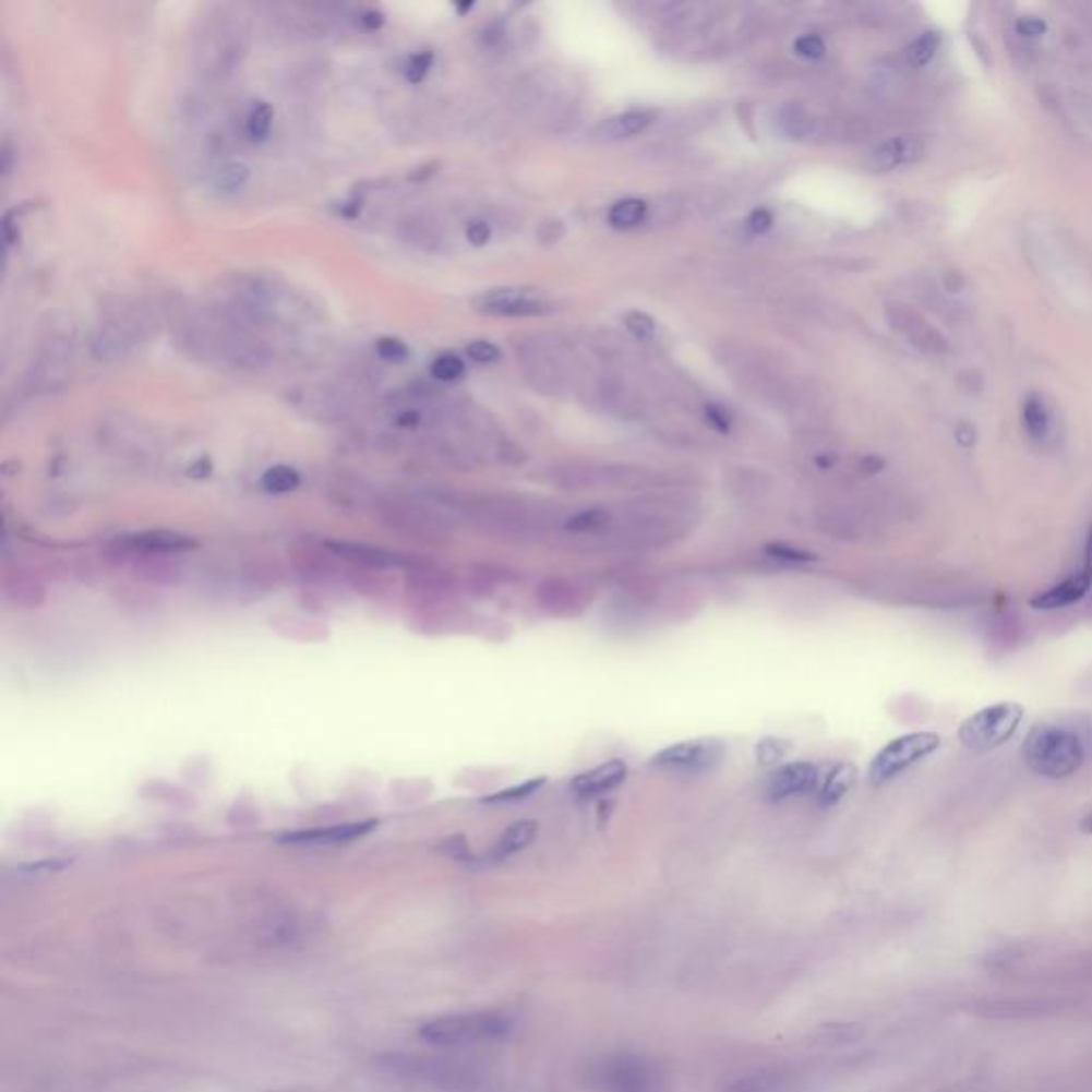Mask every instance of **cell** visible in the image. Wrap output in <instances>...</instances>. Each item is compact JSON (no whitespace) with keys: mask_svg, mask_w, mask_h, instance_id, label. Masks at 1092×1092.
<instances>
[{"mask_svg":"<svg viewBox=\"0 0 1092 1092\" xmlns=\"http://www.w3.org/2000/svg\"><path fill=\"white\" fill-rule=\"evenodd\" d=\"M176 344L187 357L225 372H261L272 361L265 339L225 305L187 310L176 323Z\"/></svg>","mask_w":1092,"mask_h":1092,"instance_id":"cell-1","label":"cell"},{"mask_svg":"<svg viewBox=\"0 0 1092 1092\" xmlns=\"http://www.w3.org/2000/svg\"><path fill=\"white\" fill-rule=\"evenodd\" d=\"M248 26L238 13L229 9H216L209 13L194 44V64L205 80H227L236 75L248 53Z\"/></svg>","mask_w":1092,"mask_h":1092,"instance_id":"cell-2","label":"cell"},{"mask_svg":"<svg viewBox=\"0 0 1092 1092\" xmlns=\"http://www.w3.org/2000/svg\"><path fill=\"white\" fill-rule=\"evenodd\" d=\"M1022 758L1044 779H1069L1087 760V747L1080 734L1067 725L1037 723L1024 739Z\"/></svg>","mask_w":1092,"mask_h":1092,"instance_id":"cell-3","label":"cell"},{"mask_svg":"<svg viewBox=\"0 0 1092 1092\" xmlns=\"http://www.w3.org/2000/svg\"><path fill=\"white\" fill-rule=\"evenodd\" d=\"M511 1029L513 1020L500 1011H470L433 1018L419 1035L433 1045H472L504 1040Z\"/></svg>","mask_w":1092,"mask_h":1092,"instance_id":"cell-4","label":"cell"},{"mask_svg":"<svg viewBox=\"0 0 1092 1092\" xmlns=\"http://www.w3.org/2000/svg\"><path fill=\"white\" fill-rule=\"evenodd\" d=\"M589 1084L600 1092H662L658 1067L634 1052H617L591 1060Z\"/></svg>","mask_w":1092,"mask_h":1092,"instance_id":"cell-5","label":"cell"},{"mask_svg":"<svg viewBox=\"0 0 1092 1092\" xmlns=\"http://www.w3.org/2000/svg\"><path fill=\"white\" fill-rule=\"evenodd\" d=\"M1024 719V707L1018 703H995L969 715L960 728L958 739L969 752L986 754L1003 747L1018 732Z\"/></svg>","mask_w":1092,"mask_h":1092,"instance_id":"cell-6","label":"cell"},{"mask_svg":"<svg viewBox=\"0 0 1092 1092\" xmlns=\"http://www.w3.org/2000/svg\"><path fill=\"white\" fill-rule=\"evenodd\" d=\"M941 747V736L935 732H909L890 741L877 752L868 766V781L886 785L901 777L911 766L931 758Z\"/></svg>","mask_w":1092,"mask_h":1092,"instance_id":"cell-7","label":"cell"},{"mask_svg":"<svg viewBox=\"0 0 1092 1092\" xmlns=\"http://www.w3.org/2000/svg\"><path fill=\"white\" fill-rule=\"evenodd\" d=\"M98 440L111 455L133 464H147L158 455V440L154 431L143 428L137 419L127 415L107 417L98 428Z\"/></svg>","mask_w":1092,"mask_h":1092,"instance_id":"cell-8","label":"cell"},{"mask_svg":"<svg viewBox=\"0 0 1092 1092\" xmlns=\"http://www.w3.org/2000/svg\"><path fill=\"white\" fill-rule=\"evenodd\" d=\"M145 337V321L133 310H122L103 321L91 339V352L100 363L127 359Z\"/></svg>","mask_w":1092,"mask_h":1092,"instance_id":"cell-9","label":"cell"},{"mask_svg":"<svg viewBox=\"0 0 1092 1092\" xmlns=\"http://www.w3.org/2000/svg\"><path fill=\"white\" fill-rule=\"evenodd\" d=\"M725 756L723 741L715 736L689 739L668 745L653 756V764L679 775H703L712 770Z\"/></svg>","mask_w":1092,"mask_h":1092,"instance_id":"cell-10","label":"cell"},{"mask_svg":"<svg viewBox=\"0 0 1092 1092\" xmlns=\"http://www.w3.org/2000/svg\"><path fill=\"white\" fill-rule=\"evenodd\" d=\"M374 511L382 523L408 533H433L442 527V519L435 515V511H431L425 502L412 497H379L374 502Z\"/></svg>","mask_w":1092,"mask_h":1092,"instance_id":"cell-11","label":"cell"},{"mask_svg":"<svg viewBox=\"0 0 1092 1092\" xmlns=\"http://www.w3.org/2000/svg\"><path fill=\"white\" fill-rule=\"evenodd\" d=\"M73 370V344L67 335L53 333L35 363L31 386L39 393H53L67 386Z\"/></svg>","mask_w":1092,"mask_h":1092,"instance_id":"cell-12","label":"cell"},{"mask_svg":"<svg viewBox=\"0 0 1092 1092\" xmlns=\"http://www.w3.org/2000/svg\"><path fill=\"white\" fill-rule=\"evenodd\" d=\"M475 310L489 316H542L553 305L529 288H493L476 297Z\"/></svg>","mask_w":1092,"mask_h":1092,"instance_id":"cell-13","label":"cell"},{"mask_svg":"<svg viewBox=\"0 0 1092 1092\" xmlns=\"http://www.w3.org/2000/svg\"><path fill=\"white\" fill-rule=\"evenodd\" d=\"M1054 1011H1058L1056 1000L1035 997L984 998L971 1007V1013L984 1020H1037Z\"/></svg>","mask_w":1092,"mask_h":1092,"instance_id":"cell-14","label":"cell"},{"mask_svg":"<svg viewBox=\"0 0 1092 1092\" xmlns=\"http://www.w3.org/2000/svg\"><path fill=\"white\" fill-rule=\"evenodd\" d=\"M819 768L811 761H788L775 768L764 781V796L772 803L805 794L817 788Z\"/></svg>","mask_w":1092,"mask_h":1092,"instance_id":"cell-15","label":"cell"},{"mask_svg":"<svg viewBox=\"0 0 1092 1092\" xmlns=\"http://www.w3.org/2000/svg\"><path fill=\"white\" fill-rule=\"evenodd\" d=\"M116 547L127 553H142V555H178L184 551L194 549V540L191 536L169 531V529H154V531H142L133 536H122L116 540Z\"/></svg>","mask_w":1092,"mask_h":1092,"instance_id":"cell-16","label":"cell"},{"mask_svg":"<svg viewBox=\"0 0 1092 1092\" xmlns=\"http://www.w3.org/2000/svg\"><path fill=\"white\" fill-rule=\"evenodd\" d=\"M292 404L319 423H337L346 417V404L327 386H301L290 395Z\"/></svg>","mask_w":1092,"mask_h":1092,"instance_id":"cell-17","label":"cell"},{"mask_svg":"<svg viewBox=\"0 0 1092 1092\" xmlns=\"http://www.w3.org/2000/svg\"><path fill=\"white\" fill-rule=\"evenodd\" d=\"M1092 587V568H1087L1082 564V568L1067 576L1065 580L1052 585L1049 589H1045L1042 593H1037L1033 600H1031V607L1037 609V611H1056V609H1067L1076 602H1080Z\"/></svg>","mask_w":1092,"mask_h":1092,"instance_id":"cell-18","label":"cell"},{"mask_svg":"<svg viewBox=\"0 0 1092 1092\" xmlns=\"http://www.w3.org/2000/svg\"><path fill=\"white\" fill-rule=\"evenodd\" d=\"M627 777V764L623 760H609L591 770H585L572 779V790L580 799H596L613 792Z\"/></svg>","mask_w":1092,"mask_h":1092,"instance_id":"cell-19","label":"cell"},{"mask_svg":"<svg viewBox=\"0 0 1092 1092\" xmlns=\"http://www.w3.org/2000/svg\"><path fill=\"white\" fill-rule=\"evenodd\" d=\"M922 156H924V143L917 137H895L871 152L868 167L873 171H892L897 167L922 160Z\"/></svg>","mask_w":1092,"mask_h":1092,"instance_id":"cell-20","label":"cell"},{"mask_svg":"<svg viewBox=\"0 0 1092 1092\" xmlns=\"http://www.w3.org/2000/svg\"><path fill=\"white\" fill-rule=\"evenodd\" d=\"M374 828V821H361V824H339V826H327V828H314V830H301L286 835L280 841L292 843V845H337V843H348L355 841L363 835H368Z\"/></svg>","mask_w":1092,"mask_h":1092,"instance_id":"cell-21","label":"cell"},{"mask_svg":"<svg viewBox=\"0 0 1092 1092\" xmlns=\"http://www.w3.org/2000/svg\"><path fill=\"white\" fill-rule=\"evenodd\" d=\"M799 1091V1080L796 1073L790 1069L772 1067V1069H758L752 1073H745L743 1078L734 1080L725 1092H796Z\"/></svg>","mask_w":1092,"mask_h":1092,"instance_id":"cell-22","label":"cell"},{"mask_svg":"<svg viewBox=\"0 0 1092 1092\" xmlns=\"http://www.w3.org/2000/svg\"><path fill=\"white\" fill-rule=\"evenodd\" d=\"M656 118H658V113L653 109L625 111V113H619V116L604 120L593 131V137L598 142H621V140H627V137L643 133L647 127L653 124Z\"/></svg>","mask_w":1092,"mask_h":1092,"instance_id":"cell-23","label":"cell"},{"mask_svg":"<svg viewBox=\"0 0 1092 1092\" xmlns=\"http://www.w3.org/2000/svg\"><path fill=\"white\" fill-rule=\"evenodd\" d=\"M855 777H857V770H855L854 764H850V761L835 764L826 775H819V781H817V788H815L817 805L819 807H832V805H837L854 788Z\"/></svg>","mask_w":1092,"mask_h":1092,"instance_id":"cell-24","label":"cell"},{"mask_svg":"<svg viewBox=\"0 0 1092 1092\" xmlns=\"http://www.w3.org/2000/svg\"><path fill=\"white\" fill-rule=\"evenodd\" d=\"M329 549L337 557H344L352 564H361L368 568H397L401 566V555L386 551L381 547L363 544V542H329Z\"/></svg>","mask_w":1092,"mask_h":1092,"instance_id":"cell-25","label":"cell"},{"mask_svg":"<svg viewBox=\"0 0 1092 1092\" xmlns=\"http://www.w3.org/2000/svg\"><path fill=\"white\" fill-rule=\"evenodd\" d=\"M538 828L540 826L536 819H519V821L511 824L495 841V845L491 850V860L502 862V860H508L513 855L521 854L523 850H527L533 843V839L538 837Z\"/></svg>","mask_w":1092,"mask_h":1092,"instance_id":"cell-26","label":"cell"},{"mask_svg":"<svg viewBox=\"0 0 1092 1092\" xmlns=\"http://www.w3.org/2000/svg\"><path fill=\"white\" fill-rule=\"evenodd\" d=\"M895 323H897V327H901L902 332L909 335L911 344L924 352L944 355L950 350L948 339L941 333L935 332L926 321H922L920 316H915L909 310H901V319H897Z\"/></svg>","mask_w":1092,"mask_h":1092,"instance_id":"cell-27","label":"cell"},{"mask_svg":"<svg viewBox=\"0 0 1092 1092\" xmlns=\"http://www.w3.org/2000/svg\"><path fill=\"white\" fill-rule=\"evenodd\" d=\"M399 238L404 239L406 243L419 248V250H425V252H435L437 245H440V233L437 229L433 227V223L425 218V216H410L406 218L401 225H399Z\"/></svg>","mask_w":1092,"mask_h":1092,"instance_id":"cell-28","label":"cell"},{"mask_svg":"<svg viewBox=\"0 0 1092 1092\" xmlns=\"http://www.w3.org/2000/svg\"><path fill=\"white\" fill-rule=\"evenodd\" d=\"M250 180V167L243 160H223L214 171H212V187L218 192H238L248 184Z\"/></svg>","mask_w":1092,"mask_h":1092,"instance_id":"cell-29","label":"cell"},{"mask_svg":"<svg viewBox=\"0 0 1092 1092\" xmlns=\"http://www.w3.org/2000/svg\"><path fill=\"white\" fill-rule=\"evenodd\" d=\"M647 209L649 205L640 199H623L615 203L609 212V225L615 227L619 231H625V229H634L638 227L645 218H647Z\"/></svg>","mask_w":1092,"mask_h":1092,"instance_id":"cell-30","label":"cell"},{"mask_svg":"<svg viewBox=\"0 0 1092 1092\" xmlns=\"http://www.w3.org/2000/svg\"><path fill=\"white\" fill-rule=\"evenodd\" d=\"M274 127V109L265 100H256L245 116V135L252 142H265Z\"/></svg>","mask_w":1092,"mask_h":1092,"instance_id":"cell-31","label":"cell"},{"mask_svg":"<svg viewBox=\"0 0 1092 1092\" xmlns=\"http://www.w3.org/2000/svg\"><path fill=\"white\" fill-rule=\"evenodd\" d=\"M1022 423L1033 440H1044L1049 431V415L1040 397H1029L1022 408Z\"/></svg>","mask_w":1092,"mask_h":1092,"instance_id":"cell-32","label":"cell"},{"mask_svg":"<svg viewBox=\"0 0 1092 1092\" xmlns=\"http://www.w3.org/2000/svg\"><path fill=\"white\" fill-rule=\"evenodd\" d=\"M261 484L267 493H290L301 484V476L288 466H274L263 475Z\"/></svg>","mask_w":1092,"mask_h":1092,"instance_id":"cell-33","label":"cell"},{"mask_svg":"<svg viewBox=\"0 0 1092 1092\" xmlns=\"http://www.w3.org/2000/svg\"><path fill=\"white\" fill-rule=\"evenodd\" d=\"M792 754V745L783 739H775V736H766L761 739L760 743L756 745V760L764 768H772V766H779L781 761L788 760Z\"/></svg>","mask_w":1092,"mask_h":1092,"instance_id":"cell-34","label":"cell"},{"mask_svg":"<svg viewBox=\"0 0 1092 1092\" xmlns=\"http://www.w3.org/2000/svg\"><path fill=\"white\" fill-rule=\"evenodd\" d=\"M764 553L770 560H777L781 564H792V566H805V564L817 562L815 553L805 551V549H799V547H792V544H785V542H772V544H768L764 549Z\"/></svg>","mask_w":1092,"mask_h":1092,"instance_id":"cell-35","label":"cell"},{"mask_svg":"<svg viewBox=\"0 0 1092 1092\" xmlns=\"http://www.w3.org/2000/svg\"><path fill=\"white\" fill-rule=\"evenodd\" d=\"M547 783L544 777H536V779H527L523 781L519 785H513V788H506L489 799H484L487 803L491 805H502V803H519V801H525V799H531L533 794H538V790H542V785Z\"/></svg>","mask_w":1092,"mask_h":1092,"instance_id":"cell-36","label":"cell"},{"mask_svg":"<svg viewBox=\"0 0 1092 1092\" xmlns=\"http://www.w3.org/2000/svg\"><path fill=\"white\" fill-rule=\"evenodd\" d=\"M941 46V37L939 33H924L922 37H917L909 48H907V60L915 67H924L933 60V56L937 53V49Z\"/></svg>","mask_w":1092,"mask_h":1092,"instance_id":"cell-37","label":"cell"},{"mask_svg":"<svg viewBox=\"0 0 1092 1092\" xmlns=\"http://www.w3.org/2000/svg\"><path fill=\"white\" fill-rule=\"evenodd\" d=\"M429 372H431V376L435 381L455 382L464 376L466 365H464L461 357H457L453 352H446V355H440V357L433 359Z\"/></svg>","mask_w":1092,"mask_h":1092,"instance_id":"cell-38","label":"cell"},{"mask_svg":"<svg viewBox=\"0 0 1092 1092\" xmlns=\"http://www.w3.org/2000/svg\"><path fill=\"white\" fill-rule=\"evenodd\" d=\"M376 355L386 363H404L410 359V348L401 337L395 335H382L374 344Z\"/></svg>","mask_w":1092,"mask_h":1092,"instance_id":"cell-39","label":"cell"},{"mask_svg":"<svg viewBox=\"0 0 1092 1092\" xmlns=\"http://www.w3.org/2000/svg\"><path fill=\"white\" fill-rule=\"evenodd\" d=\"M607 525H609V515H607V511H600V508L576 513L566 523V527L576 533H596V531H602Z\"/></svg>","mask_w":1092,"mask_h":1092,"instance_id":"cell-40","label":"cell"},{"mask_svg":"<svg viewBox=\"0 0 1092 1092\" xmlns=\"http://www.w3.org/2000/svg\"><path fill=\"white\" fill-rule=\"evenodd\" d=\"M431 64H433V51H429V49L417 51L408 58V62L404 67V77L410 84H421L428 77Z\"/></svg>","mask_w":1092,"mask_h":1092,"instance_id":"cell-41","label":"cell"},{"mask_svg":"<svg viewBox=\"0 0 1092 1092\" xmlns=\"http://www.w3.org/2000/svg\"><path fill=\"white\" fill-rule=\"evenodd\" d=\"M781 122H783L790 137L801 140V137H808L813 133V118L801 109H788Z\"/></svg>","mask_w":1092,"mask_h":1092,"instance_id":"cell-42","label":"cell"},{"mask_svg":"<svg viewBox=\"0 0 1092 1092\" xmlns=\"http://www.w3.org/2000/svg\"><path fill=\"white\" fill-rule=\"evenodd\" d=\"M625 327H627V332L636 335L638 339H651L656 335L653 319L647 316V314H643V312H629V314H625Z\"/></svg>","mask_w":1092,"mask_h":1092,"instance_id":"cell-43","label":"cell"},{"mask_svg":"<svg viewBox=\"0 0 1092 1092\" xmlns=\"http://www.w3.org/2000/svg\"><path fill=\"white\" fill-rule=\"evenodd\" d=\"M466 355H468L472 361H476V363H482V365H487V363H495V361H500V357H502L500 348H497L495 344L487 341V339H476V341H472V344L466 348Z\"/></svg>","mask_w":1092,"mask_h":1092,"instance_id":"cell-44","label":"cell"},{"mask_svg":"<svg viewBox=\"0 0 1092 1092\" xmlns=\"http://www.w3.org/2000/svg\"><path fill=\"white\" fill-rule=\"evenodd\" d=\"M794 49H796V53H799V56H803V58L817 60V58H821V56H824L826 46H824L821 37H817V35H805V37H801V39L794 44Z\"/></svg>","mask_w":1092,"mask_h":1092,"instance_id":"cell-45","label":"cell"},{"mask_svg":"<svg viewBox=\"0 0 1092 1092\" xmlns=\"http://www.w3.org/2000/svg\"><path fill=\"white\" fill-rule=\"evenodd\" d=\"M1018 33L1027 39H1040L1045 33V22L1035 15H1024L1018 20Z\"/></svg>","mask_w":1092,"mask_h":1092,"instance_id":"cell-46","label":"cell"},{"mask_svg":"<svg viewBox=\"0 0 1092 1092\" xmlns=\"http://www.w3.org/2000/svg\"><path fill=\"white\" fill-rule=\"evenodd\" d=\"M466 239H468L472 245H476V248H482V245H487V243H489V239H491V227H489L487 223H482V220H475V223H470V225H468V229H466Z\"/></svg>","mask_w":1092,"mask_h":1092,"instance_id":"cell-47","label":"cell"},{"mask_svg":"<svg viewBox=\"0 0 1092 1092\" xmlns=\"http://www.w3.org/2000/svg\"><path fill=\"white\" fill-rule=\"evenodd\" d=\"M747 227L754 236H764L770 227H772V216L768 209H756L749 218H747Z\"/></svg>","mask_w":1092,"mask_h":1092,"instance_id":"cell-48","label":"cell"},{"mask_svg":"<svg viewBox=\"0 0 1092 1092\" xmlns=\"http://www.w3.org/2000/svg\"><path fill=\"white\" fill-rule=\"evenodd\" d=\"M705 415H707V419H709V423H711L712 428L717 429V431H721V433H725V431L730 429V425H732L730 415H728L721 406H715V404L707 406V408H705Z\"/></svg>","mask_w":1092,"mask_h":1092,"instance_id":"cell-49","label":"cell"},{"mask_svg":"<svg viewBox=\"0 0 1092 1092\" xmlns=\"http://www.w3.org/2000/svg\"><path fill=\"white\" fill-rule=\"evenodd\" d=\"M359 22L363 24L365 31H379L382 24H384V15H382L381 11H376V9H365L359 15Z\"/></svg>","mask_w":1092,"mask_h":1092,"instance_id":"cell-50","label":"cell"},{"mask_svg":"<svg viewBox=\"0 0 1092 1092\" xmlns=\"http://www.w3.org/2000/svg\"><path fill=\"white\" fill-rule=\"evenodd\" d=\"M956 442H958L960 446H964V448L973 446V444H975V429H973V425H969V423H960V425L956 428Z\"/></svg>","mask_w":1092,"mask_h":1092,"instance_id":"cell-51","label":"cell"},{"mask_svg":"<svg viewBox=\"0 0 1092 1092\" xmlns=\"http://www.w3.org/2000/svg\"><path fill=\"white\" fill-rule=\"evenodd\" d=\"M435 169H437V165H435V163H428V165H421V167L412 169L408 178H410V182H415V184H423L425 180H429V178L435 173Z\"/></svg>","mask_w":1092,"mask_h":1092,"instance_id":"cell-52","label":"cell"},{"mask_svg":"<svg viewBox=\"0 0 1092 1092\" xmlns=\"http://www.w3.org/2000/svg\"><path fill=\"white\" fill-rule=\"evenodd\" d=\"M359 212H361V203L359 201H346V203H341V209H339V214L346 216V218H357Z\"/></svg>","mask_w":1092,"mask_h":1092,"instance_id":"cell-53","label":"cell"},{"mask_svg":"<svg viewBox=\"0 0 1092 1092\" xmlns=\"http://www.w3.org/2000/svg\"><path fill=\"white\" fill-rule=\"evenodd\" d=\"M937 1092H986V1091H982V1089H980L977 1084H973V1082H960V1084H951V1087H946V1089H941V1091Z\"/></svg>","mask_w":1092,"mask_h":1092,"instance_id":"cell-54","label":"cell"},{"mask_svg":"<svg viewBox=\"0 0 1092 1092\" xmlns=\"http://www.w3.org/2000/svg\"><path fill=\"white\" fill-rule=\"evenodd\" d=\"M1087 568H1092V525L1089 527V533H1087V544H1084V562H1082Z\"/></svg>","mask_w":1092,"mask_h":1092,"instance_id":"cell-55","label":"cell"},{"mask_svg":"<svg viewBox=\"0 0 1092 1092\" xmlns=\"http://www.w3.org/2000/svg\"><path fill=\"white\" fill-rule=\"evenodd\" d=\"M862 468H864L866 472H877L879 468H884V461H881V459H877V457H866V459L862 461Z\"/></svg>","mask_w":1092,"mask_h":1092,"instance_id":"cell-56","label":"cell"},{"mask_svg":"<svg viewBox=\"0 0 1092 1092\" xmlns=\"http://www.w3.org/2000/svg\"><path fill=\"white\" fill-rule=\"evenodd\" d=\"M1080 830H1082L1084 835H1092V811L1082 817V821H1080Z\"/></svg>","mask_w":1092,"mask_h":1092,"instance_id":"cell-57","label":"cell"},{"mask_svg":"<svg viewBox=\"0 0 1092 1092\" xmlns=\"http://www.w3.org/2000/svg\"><path fill=\"white\" fill-rule=\"evenodd\" d=\"M472 7H475L472 2H466V4H457V11H459V13H466V11H470Z\"/></svg>","mask_w":1092,"mask_h":1092,"instance_id":"cell-58","label":"cell"}]
</instances>
